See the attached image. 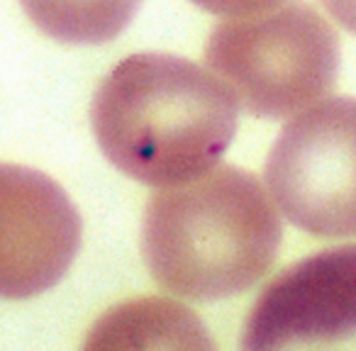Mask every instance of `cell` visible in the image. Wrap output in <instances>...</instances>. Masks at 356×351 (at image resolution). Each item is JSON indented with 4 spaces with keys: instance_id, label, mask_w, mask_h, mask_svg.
<instances>
[{
    "instance_id": "cell-7",
    "label": "cell",
    "mask_w": 356,
    "mask_h": 351,
    "mask_svg": "<svg viewBox=\"0 0 356 351\" xmlns=\"http://www.w3.org/2000/svg\"><path fill=\"white\" fill-rule=\"evenodd\" d=\"M32 25L66 44H103L132 22L142 0H20Z\"/></svg>"
},
{
    "instance_id": "cell-3",
    "label": "cell",
    "mask_w": 356,
    "mask_h": 351,
    "mask_svg": "<svg viewBox=\"0 0 356 351\" xmlns=\"http://www.w3.org/2000/svg\"><path fill=\"white\" fill-rule=\"evenodd\" d=\"M208 66L257 117H293L330 93L339 71V40L300 0L232 17L205 44Z\"/></svg>"
},
{
    "instance_id": "cell-4",
    "label": "cell",
    "mask_w": 356,
    "mask_h": 351,
    "mask_svg": "<svg viewBox=\"0 0 356 351\" xmlns=\"http://www.w3.org/2000/svg\"><path fill=\"white\" fill-rule=\"evenodd\" d=\"M268 195L298 229L356 237V98L337 95L293 115L268 152Z\"/></svg>"
},
{
    "instance_id": "cell-2",
    "label": "cell",
    "mask_w": 356,
    "mask_h": 351,
    "mask_svg": "<svg viewBox=\"0 0 356 351\" xmlns=\"http://www.w3.org/2000/svg\"><path fill=\"white\" fill-rule=\"evenodd\" d=\"M281 215L254 173L215 166L156 190L144 210L142 254L178 297L222 300L249 291L276 261Z\"/></svg>"
},
{
    "instance_id": "cell-1",
    "label": "cell",
    "mask_w": 356,
    "mask_h": 351,
    "mask_svg": "<svg viewBox=\"0 0 356 351\" xmlns=\"http://www.w3.org/2000/svg\"><path fill=\"white\" fill-rule=\"evenodd\" d=\"M239 100L218 74L173 54H132L90 103L95 139L115 168L166 188L218 166L237 132Z\"/></svg>"
},
{
    "instance_id": "cell-6",
    "label": "cell",
    "mask_w": 356,
    "mask_h": 351,
    "mask_svg": "<svg viewBox=\"0 0 356 351\" xmlns=\"http://www.w3.org/2000/svg\"><path fill=\"white\" fill-rule=\"evenodd\" d=\"M81 215L47 173L0 163V297L27 300L54 288L81 249Z\"/></svg>"
},
{
    "instance_id": "cell-8",
    "label": "cell",
    "mask_w": 356,
    "mask_h": 351,
    "mask_svg": "<svg viewBox=\"0 0 356 351\" xmlns=\"http://www.w3.org/2000/svg\"><path fill=\"white\" fill-rule=\"evenodd\" d=\"M195 6L203 8L205 13L218 17H247L257 15V13L271 10V8L281 6L286 0H193Z\"/></svg>"
},
{
    "instance_id": "cell-9",
    "label": "cell",
    "mask_w": 356,
    "mask_h": 351,
    "mask_svg": "<svg viewBox=\"0 0 356 351\" xmlns=\"http://www.w3.org/2000/svg\"><path fill=\"white\" fill-rule=\"evenodd\" d=\"M320 3L344 30L356 35V0H320Z\"/></svg>"
},
{
    "instance_id": "cell-5",
    "label": "cell",
    "mask_w": 356,
    "mask_h": 351,
    "mask_svg": "<svg viewBox=\"0 0 356 351\" xmlns=\"http://www.w3.org/2000/svg\"><path fill=\"white\" fill-rule=\"evenodd\" d=\"M244 349L356 346V244L300 259L259 295Z\"/></svg>"
}]
</instances>
